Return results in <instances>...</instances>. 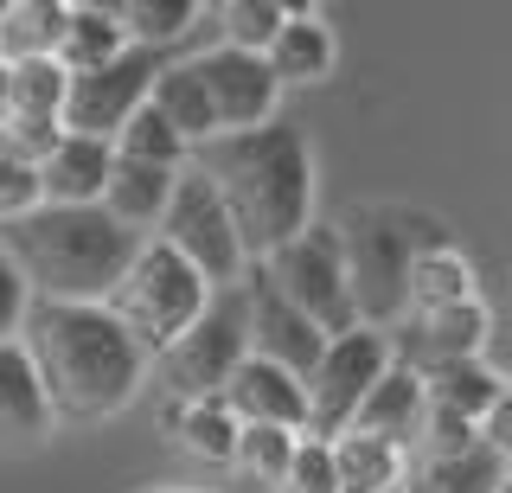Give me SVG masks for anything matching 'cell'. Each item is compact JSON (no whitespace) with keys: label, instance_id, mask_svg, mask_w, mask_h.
Returning <instances> with one entry per match:
<instances>
[{"label":"cell","instance_id":"cell-1","mask_svg":"<svg viewBox=\"0 0 512 493\" xmlns=\"http://www.w3.org/2000/svg\"><path fill=\"white\" fill-rule=\"evenodd\" d=\"M192 167L218 186L250 263H269L314 225V154L295 122L276 116L269 129L218 135L205 148H192Z\"/></svg>","mask_w":512,"mask_h":493},{"label":"cell","instance_id":"cell-2","mask_svg":"<svg viewBox=\"0 0 512 493\" xmlns=\"http://www.w3.org/2000/svg\"><path fill=\"white\" fill-rule=\"evenodd\" d=\"M20 346L39 365L58 423H109L148 378V353L96 301H32Z\"/></svg>","mask_w":512,"mask_h":493},{"label":"cell","instance_id":"cell-3","mask_svg":"<svg viewBox=\"0 0 512 493\" xmlns=\"http://www.w3.org/2000/svg\"><path fill=\"white\" fill-rule=\"evenodd\" d=\"M0 244L32 282V301H96V308L122 289L128 263L141 257V237L122 231L103 205H39L0 225Z\"/></svg>","mask_w":512,"mask_h":493},{"label":"cell","instance_id":"cell-4","mask_svg":"<svg viewBox=\"0 0 512 493\" xmlns=\"http://www.w3.org/2000/svg\"><path fill=\"white\" fill-rule=\"evenodd\" d=\"M340 244H346V282H352V308L359 327L391 333L410 314V263L423 250L448 244V225L416 205H391V199H359L340 218Z\"/></svg>","mask_w":512,"mask_h":493},{"label":"cell","instance_id":"cell-5","mask_svg":"<svg viewBox=\"0 0 512 493\" xmlns=\"http://www.w3.org/2000/svg\"><path fill=\"white\" fill-rule=\"evenodd\" d=\"M212 295H218V289L180 257V250H167L160 237H148V244H141V257L128 263L122 289L109 295L103 308L128 327V340H135L148 359H167L173 346H180L186 333L205 321Z\"/></svg>","mask_w":512,"mask_h":493},{"label":"cell","instance_id":"cell-6","mask_svg":"<svg viewBox=\"0 0 512 493\" xmlns=\"http://www.w3.org/2000/svg\"><path fill=\"white\" fill-rule=\"evenodd\" d=\"M250 359V301L244 282L237 289H218L205 321L160 359V378H167V404H205V397H224V385L237 378V365Z\"/></svg>","mask_w":512,"mask_h":493},{"label":"cell","instance_id":"cell-7","mask_svg":"<svg viewBox=\"0 0 512 493\" xmlns=\"http://www.w3.org/2000/svg\"><path fill=\"white\" fill-rule=\"evenodd\" d=\"M391 365H397L391 333H378V327H352L340 340H327V353H320L314 378H308V436L340 442Z\"/></svg>","mask_w":512,"mask_h":493},{"label":"cell","instance_id":"cell-8","mask_svg":"<svg viewBox=\"0 0 512 493\" xmlns=\"http://www.w3.org/2000/svg\"><path fill=\"white\" fill-rule=\"evenodd\" d=\"M160 244L180 250L212 289H237L244 269H250L244 237H237L231 212H224V199H218V186L205 180L199 167H186L180 186H173V205H167V218H160Z\"/></svg>","mask_w":512,"mask_h":493},{"label":"cell","instance_id":"cell-9","mask_svg":"<svg viewBox=\"0 0 512 493\" xmlns=\"http://www.w3.org/2000/svg\"><path fill=\"white\" fill-rule=\"evenodd\" d=\"M276 276V289L295 301L308 321L340 340V333L359 327V308H352V282H346V244H340V225H308L288 250L263 263Z\"/></svg>","mask_w":512,"mask_h":493},{"label":"cell","instance_id":"cell-10","mask_svg":"<svg viewBox=\"0 0 512 493\" xmlns=\"http://www.w3.org/2000/svg\"><path fill=\"white\" fill-rule=\"evenodd\" d=\"M160 71H167V52H154V45H128L116 65L71 77V90H64V129L116 148V135L128 129V116L148 109Z\"/></svg>","mask_w":512,"mask_h":493},{"label":"cell","instance_id":"cell-11","mask_svg":"<svg viewBox=\"0 0 512 493\" xmlns=\"http://www.w3.org/2000/svg\"><path fill=\"white\" fill-rule=\"evenodd\" d=\"M244 301H250V353L282 365V372H295V378H314L320 353H327V333L276 289V276L263 263L244 269Z\"/></svg>","mask_w":512,"mask_h":493},{"label":"cell","instance_id":"cell-12","mask_svg":"<svg viewBox=\"0 0 512 493\" xmlns=\"http://www.w3.org/2000/svg\"><path fill=\"white\" fill-rule=\"evenodd\" d=\"M205 77V97H212V116H218V135H250V129H269L276 122V71L269 58L256 52H231V45H212L205 58H192Z\"/></svg>","mask_w":512,"mask_h":493},{"label":"cell","instance_id":"cell-13","mask_svg":"<svg viewBox=\"0 0 512 493\" xmlns=\"http://www.w3.org/2000/svg\"><path fill=\"white\" fill-rule=\"evenodd\" d=\"M480 340H487V308H480V295L461 301V308H442V314H404V321L391 327V353H397V365H410V372L480 359Z\"/></svg>","mask_w":512,"mask_h":493},{"label":"cell","instance_id":"cell-14","mask_svg":"<svg viewBox=\"0 0 512 493\" xmlns=\"http://www.w3.org/2000/svg\"><path fill=\"white\" fill-rule=\"evenodd\" d=\"M224 410L244 429L269 423V429H301L308 436V378H295V372H282V365L250 353L237 365V378L224 385Z\"/></svg>","mask_w":512,"mask_h":493},{"label":"cell","instance_id":"cell-15","mask_svg":"<svg viewBox=\"0 0 512 493\" xmlns=\"http://www.w3.org/2000/svg\"><path fill=\"white\" fill-rule=\"evenodd\" d=\"M109 173H116V148L109 141L64 129V141L39 161V193H45V205H103Z\"/></svg>","mask_w":512,"mask_h":493},{"label":"cell","instance_id":"cell-16","mask_svg":"<svg viewBox=\"0 0 512 493\" xmlns=\"http://www.w3.org/2000/svg\"><path fill=\"white\" fill-rule=\"evenodd\" d=\"M58 423L52 397L39 385V365L26 359L20 340L0 346V442H39Z\"/></svg>","mask_w":512,"mask_h":493},{"label":"cell","instance_id":"cell-17","mask_svg":"<svg viewBox=\"0 0 512 493\" xmlns=\"http://www.w3.org/2000/svg\"><path fill=\"white\" fill-rule=\"evenodd\" d=\"M423 372H410V365H391V372L378 378V391L359 404V417H352V429H365V436H384L397 442V449H416V436H423Z\"/></svg>","mask_w":512,"mask_h":493},{"label":"cell","instance_id":"cell-18","mask_svg":"<svg viewBox=\"0 0 512 493\" xmlns=\"http://www.w3.org/2000/svg\"><path fill=\"white\" fill-rule=\"evenodd\" d=\"M186 167H148V161H122L116 154V173H109V193H103V212L116 218L122 231H154L173 205V186H180Z\"/></svg>","mask_w":512,"mask_h":493},{"label":"cell","instance_id":"cell-19","mask_svg":"<svg viewBox=\"0 0 512 493\" xmlns=\"http://www.w3.org/2000/svg\"><path fill=\"white\" fill-rule=\"evenodd\" d=\"M423 397L436 410H455V417H468V423H487L493 410H500V397H506V378L493 372L487 359H455V365L423 372Z\"/></svg>","mask_w":512,"mask_h":493},{"label":"cell","instance_id":"cell-20","mask_svg":"<svg viewBox=\"0 0 512 493\" xmlns=\"http://www.w3.org/2000/svg\"><path fill=\"white\" fill-rule=\"evenodd\" d=\"M122 52H128V33H122L116 7H84V0H71V13H64V39H58V65L71 77H84V71L116 65Z\"/></svg>","mask_w":512,"mask_h":493},{"label":"cell","instance_id":"cell-21","mask_svg":"<svg viewBox=\"0 0 512 493\" xmlns=\"http://www.w3.org/2000/svg\"><path fill=\"white\" fill-rule=\"evenodd\" d=\"M269 71H276V84H320L333 71V33L314 7H288L282 39L269 45Z\"/></svg>","mask_w":512,"mask_h":493},{"label":"cell","instance_id":"cell-22","mask_svg":"<svg viewBox=\"0 0 512 493\" xmlns=\"http://www.w3.org/2000/svg\"><path fill=\"white\" fill-rule=\"evenodd\" d=\"M160 423L180 436V449L192 461H212V468H231V461H237V436H244V423L224 410V397H205V404H167Z\"/></svg>","mask_w":512,"mask_h":493},{"label":"cell","instance_id":"cell-23","mask_svg":"<svg viewBox=\"0 0 512 493\" xmlns=\"http://www.w3.org/2000/svg\"><path fill=\"white\" fill-rule=\"evenodd\" d=\"M333 468H340V493H397L404 487L410 455L384 436H365V429H346L333 442Z\"/></svg>","mask_w":512,"mask_h":493},{"label":"cell","instance_id":"cell-24","mask_svg":"<svg viewBox=\"0 0 512 493\" xmlns=\"http://www.w3.org/2000/svg\"><path fill=\"white\" fill-rule=\"evenodd\" d=\"M64 13H71V0H13V7H0V65L58 58Z\"/></svg>","mask_w":512,"mask_h":493},{"label":"cell","instance_id":"cell-25","mask_svg":"<svg viewBox=\"0 0 512 493\" xmlns=\"http://www.w3.org/2000/svg\"><path fill=\"white\" fill-rule=\"evenodd\" d=\"M148 103L173 122V135H180L186 148H205V141H218V116H212V97H205L199 65H167Z\"/></svg>","mask_w":512,"mask_h":493},{"label":"cell","instance_id":"cell-26","mask_svg":"<svg viewBox=\"0 0 512 493\" xmlns=\"http://www.w3.org/2000/svg\"><path fill=\"white\" fill-rule=\"evenodd\" d=\"M474 301V269L455 244L442 250H423L410 263V314H442V308H461Z\"/></svg>","mask_w":512,"mask_h":493},{"label":"cell","instance_id":"cell-27","mask_svg":"<svg viewBox=\"0 0 512 493\" xmlns=\"http://www.w3.org/2000/svg\"><path fill=\"white\" fill-rule=\"evenodd\" d=\"M500 487H506V455L487 449V442H474L468 455L423 461L410 493H500Z\"/></svg>","mask_w":512,"mask_h":493},{"label":"cell","instance_id":"cell-28","mask_svg":"<svg viewBox=\"0 0 512 493\" xmlns=\"http://www.w3.org/2000/svg\"><path fill=\"white\" fill-rule=\"evenodd\" d=\"M199 0H122L116 20L128 45H154V52H167V45H180L192 26H199Z\"/></svg>","mask_w":512,"mask_h":493},{"label":"cell","instance_id":"cell-29","mask_svg":"<svg viewBox=\"0 0 512 493\" xmlns=\"http://www.w3.org/2000/svg\"><path fill=\"white\" fill-rule=\"evenodd\" d=\"M282 26H288V7L282 0H224L218 7V45H231V52H256V58H269V45L282 39Z\"/></svg>","mask_w":512,"mask_h":493},{"label":"cell","instance_id":"cell-30","mask_svg":"<svg viewBox=\"0 0 512 493\" xmlns=\"http://www.w3.org/2000/svg\"><path fill=\"white\" fill-rule=\"evenodd\" d=\"M295 449H301V429H269V423H256L237 436V461L231 468L244 474V481L256 487H282L288 481V468H295Z\"/></svg>","mask_w":512,"mask_h":493},{"label":"cell","instance_id":"cell-31","mask_svg":"<svg viewBox=\"0 0 512 493\" xmlns=\"http://www.w3.org/2000/svg\"><path fill=\"white\" fill-rule=\"evenodd\" d=\"M116 154H122V161H148V167H186L192 148L173 135V122L148 103V109H135V116H128V129L116 135Z\"/></svg>","mask_w":512,"mask_h":493},{"label":"cell","instance_id":"cell-32","mask_svg":"<svg viewBox=\"0 0 512 493\" xmlns=\"http://www.w3.org/2000/svg\"><path fill=\"white\" fill-rule=\"evenodd\" d=\"M45 193H39V167L26 161L20 148H13L7 135H0V225H13V218L39 212Z\"/></svg>","mask_w":512,"mask_h":493},{"label":"cell","instance_id":"cell-33","mask_svg":"<svg viewBox=\"0 0 512 493\" xmlns=\"http://www.w3.org/2000/svg\"><path fill=\"white\" fill-rule=\"evenodd\" d=\"M480 442V423L455 417V410H423V436H416V449H423V461H448V455H468Z\"/></svg>","mask_w":512,"mask_h":493},{"label":"cell","instance_id":"cell-34","mask_svg":"<svg viewBox=\"0 0 512 493\" xmlns=\"http://www.w3.org/2000/svg\"><path fill=\"white\" fill-rule=\"evenodd\" d=\"M282 493H340V468H333V442H320V436H301V449H295V468H288Z\"/></svg>","mask_w":512,"mask_h":493},{"label":"cell","instance_id":"cell-35","mask_svg":"<svg viewBox=\"0 0 512 493\" xmlns=\"http://www.w3.org/2000/svg\"><path fill=\"white\" fill-rule=\"evenodd\" d=\"M26 314H32V282L20 276L13 250L0 244V346H7V340H20V333H26Z\"/></svg>","mask_w":512,"mask_h":493},{"label":"cell","instance_id":"cell-36","mask_svg":"<svg viewBox=\"0 0 512 493\" xmlns=\"http://www.w3.org/2000/svg\"><path fill=\"white\" fill-rule=\"evenodd\" d=\"M480 442H487V449H500V455H512V378H506L500 410H493V417L480 423Z\"/></svg>","mask_w":512,"mask_h":493},{"label":"cell","instance_id":"cell-37","mask_svg":"<svg viewBox=\"0 0 512 493\" xmlns=\"http://www.w3.org/2000/svg\"><path fill=\"white\" fill-rule=\"evenodd\" d=\"M7 116H13V65H0V135H7Z\"/></svg>","mask_w":512,"mask_h":493},{"label":"cell","instance_id":"cell-38","mask_svg":"<svg viewBox=\"0 0 512 493\" xmlns=\"http://www.w3.org/2000/svg\"><path fill=\"white\" fill-rule=\"evenodd\" d=\"M141 493H186V487H141Z\"/></svg>","mask_w":512,"mask_h":493},{"label":"cell","instance_id":"cell-39","mask_svg":"<svg viewBox=\"0 0 512 493\" xmlns=\"http://www.w3.org/2000/svg\"><path fill=\"white\" fill-rule=\"evenodd\" d=\"M500 493H512V474H506V487H500Z\"/></svg>","mask_w":512,"mask_h":493},{"label":"cell","instance_id":"cell-40","mask_svg":"<svg viewBox=\"0 0 512 493\" xmlns=\"http://www.w3.org/2000/svg\"><path fill=\"white\" fill-rule=\"evenodd\" d=\"M506 474H512V455H506Z\"/></svg>","mask_w":512,"mask_h":493}]
</instances>
